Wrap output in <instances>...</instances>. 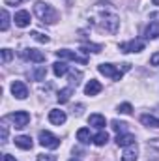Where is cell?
Listing matches in <instances>:
<instances>
[{
	"instance_id": "1",
	"label": "cell",
	"mask_w": 159,
	"mask_h": 161,
	"mask_svg": "<svg viewBox=\"0 0 159 161\" xmlns=\"http://www.w3.org/2000/svg\"><path fill=\"white\" fill-rule=\"evenodd\" d=\"M96 9L99 11V21H96L97 26L109 34H114L120 26V17L116 15L114 8H111V4H97Z\"/></svg>"
},
{
	"instance_id": "2",
	"label": "cell",
	"mask_w": 159,
	"mask_h": 161,
	"mask_svg": "<svg viewBox=\"0 0 159 161\" xmlns=\"http://www.w3.org/2000/svg\"><path fill=\"white\" fill-rule=\"evenodd\" d=\"M34 13H36V17L40 19L41 23H47V25H52V23L58 21L56 9L51 4H47V2H36L34 4Z\"/></svg>"
},
{
	"instance_id": "3",
	"label": "cell",
	"mask_w": 159,
	"mask_h": 161,
	"mask_svg": "<svg viewBox=\"0 0 159 161\" xmlns=\"http://www.w3.org/2000/svg\"><path fill=\"white\" fill-rule=\"evenodd\" d=\"M129 68H131V64H123L122 69L114 68L112 64H99V66H97V71H99L101 75H105V77H111L112 80H120L122 77H123V73H125Z\"/></svg>"
},
{
	"instance_id": "4",
	"label": "cell",
	"mask_w": 159,
	"mask_h": 161,
	"mask_svg": "<svg viewBox=\"0 0 159 161\" xmlns=\"http://www.w3.org/2000/svg\"><path fill=\"white\" fill-rule=\"evenodd\" d=\"M40 144L43 148H49V150H56L60 146V139L56 135H52L51 131H40Z\"/></svg>"
},
{
	"instance_id": "5",
	"label": "cell",
	"mask_w": 159,
	"mask_h": 161,
	"mask_svg": "<svg viewBox=\"0 0 159 161\" xmlns=\"http://www.w3.org/2000/svg\"><path fill=\"white\" fill-rule=\"evenodd\" d=\"M8 118L13 122V125H15L17 129H23V127L28 125V122H30V114H28L26 111H15V113H11Z\"/></svg>"
},
{
	"instance_id": "6",
	"label": "cell",
	"mask_w": 159,
	"mask_h": 161,
	"mask_svg": "<svg viewBox=\"0 0 159 161\" xmlns=\"http://www.w3.org/2000/svg\"><path fill=\"white\" fill-rule=\"evenodd\" d=\"M120 51L122 53H140L144 51V40H131L120 43Z\"/></svg>"
},
{
	"instance_id": "7",
	"label": "cell",
	"mask_w": 159,
	"mask_h": 161,
	"mask_svg": "<svg viewBox=\"0 0 159 161\" xmlns=\"http://www.w3.org/2000/svg\"><path fill=\"white\" fill-rule=\"evenodd\" d=\"M25 60H30V62H36V64H41V62H45V54L38 51V49H23L21 53H19Z\"/></svg>"
},
{
	"instance_id": "8",
	"label": "cell",
	"mask_w": 159,
	"mask_h": 161,
	"mask_svg": "<svg viewBox=\"0 0 159 161\" xmlns=\"http://www.w3.org/2000/svg\"><path fill=\"white\" fill-rule=\"evenodd\" d=\"M11 94L17 97V99H26L28 97V88L23 80H13L11 82Z\"/></svg>"
},
{
	"instance_id": "9",
	"label": "cell",
	"mask_w": 159,
	"mask_h": 161,
	"mask_svg": "<svg viewBox=\"0 0 159 161\" xmlns=\"http://www.w3.org/2000/svg\"><path fill=\"white\" fill-rule=\"evenodd\" d=\"M56 56H58L60 60H73V62L86 64V58H80L77 53H73V51H69V49H60V51H56Z\"/></svg>"
},
{
	"instance_id": "10",
	"label": "cell",
	"mask_w": 159,
	"mask_h": 161,
	"mask_svg": "<svg viewBox=\"0 0 159 161\" xmlns=\"http://www.w3.org/2000/svg\"><path fill=\"white\" fill-rule=\"evenodd\" d=\"M66 113L64 111H60V109H52V111H49V122L51 124H54V125H62V124H66Z\"/></svg>"
},
{
	"instance_id": "11",
	"label": "cell",
	"mask_w": 159,
	"mask_h": 161,
	"mask_svg": "<svg viewBox=\"0 0 159 161\" xmlns=\"http://www.w3.org/2000/svg\"><path fill=\"white\" fill-rule=\"evenodd\" d=\"M13 21H15V25H17L19 28H25V26H28V25H30V13H28L26 9H21V11H17V13H15Z\"/></svg>"
},
{
	"instance_id": "12",
	"label": "cell",
	"mask_w": 159,
	"mask_h": 161,
	"mask_svg": "<svg viewBox=\"0 0 159 161\" xmlns=\"http://www.w3.org/2000/svg\"><path fill=\"white\" fill-rule=\"evenodd\" d=\"M101 90H103L101 82L96 80V79H90L88 82H86V86H84V94H86V96H97Z\"/></svg>"
},
{
	"instance_id": "13",
	"label": "cell",
	"mask_w": 159,
	"mask_h": 161,
	"mask_svg": "<svg viewBox=\"0 0 159 161\" xmlns=\"http://www.w3.org/2000/svg\"><path fill=\"white\" fill-rule=\"evenodd\" d=\"M137 156H139V148H137V142H135V144L125 146V150L122 154V161H137Z\"/></svg>"
},
{
	"instance_id": "14",
	"label": "cell",
	"mask_w": 159,
	"mask_h": 161,
	"mask_svg": "<svg viewBox=\"0 0 159 161\" xmlns=\"http://www.w3.org/2000/svg\"><path fill=\"white\" fill-rule=\"evenodd\" d=\"M116 144L122 146V148H125V146H129V144H135V137L131 135V133H118L116 135Z\"/></svg>"
},
{
	"instance_id": "15",
	"label": "cell",
	"mask_w": 159,
	"mask_h": 161,
	"mask_svg": "<svg viewBox=\"0 0 159 161\" xmlns=\"http://www.w3.org/2000/svg\"><path fill=\"white\" fill-rule=\"evenodd\" d=\"M144 38H146V40H156V38H159V23L157 21H152V23L146 26Z\"/></svg>"
},
{
	"instance_id": "16",
	"label": "cell",
	"mask_w": 159,
	"mask_h": 161,
	"mask_svg": "<svg viewBox=\"0 0 159 161\" xmlns=\"http://www.w3.org/2000/svg\"><path fill=\"white\" fill-rule=\"evenodd\" d=\"M15 146H19L21 150H30L34 146V142L28 135H19V137H15Z\"/></svg>"
},
{
	"instance_id": "17",
	"label": "cell",
	"mask_w": 159,
	"mask_h": 161,
	"mask_svg": "<svg viewBox=\"0 0 159 161\" xmlns=\"http://www.w3.org/2000/svg\"><path fill=\"white\" fill-rule=\"evenodd\" d=\"M88 124L90 125H94V127H97V129H103L105 125H107V120H105V116L103 114H90L88 116Z\"/></svg>"
},
{
	"instance_id": "18",
	"label": "cell",
	"mask_w": 159,
	"mask_h": 161,
	"mask_svg": "<svg viewBox=\"0 0 159 161\" xmlns=\"http://www.w3.org/2000/svg\"><path fill=\"white\" fill-rule=\"evenodd\" d=\"M77 141L82 142V144H88L90 141H94V137H92V133H90L88 127H80V129H77Z\"/></svg>"
},
{
	"instance_id": "19",
	"label": "cell",
	"mask_w": 159,
	"mask_h": 161,
	"mask_svg": "<svg viewBox=\"0 0 159 161\" xmlns=\"http://www.w3.org/2000/svg\"><path fill=\"white\" fill-rule=\"evenodd\" d=\"M52 71H54L56 77H62V75H66V73L69 71V68H68V64H66L64 60H60V62H54V64H52Z\"/></svg>"
},
{
	"instance_id": "20",
	"label": "cell",
	"mask_w": 159,
	"mask_h": 161,
	"mask_svg": "<svg viewBox=\"0 0 159 161\" xmlns=\"http://www.w3.org/2000/svg\"><path fill=\"white\" fill-rule=\"evenodd\" d=\"M140 124L146 127H159V118L152 116V114H142L140 116Z\"/></svg>"
},
{
	"instance_id": "21",
	"label": "cell",
	"mask_w": 159,
	"mask_h": 161,
	"mask_svg": "<svg viewBox=\"0 0 159 161\" xmlns=\"http://www.w3.org/2000/svg\"><path fill=\"white\" fill-rule=\"evenodd\" d=\"M71 94H73V88H71V86L62 88V90L58 92V101H60V103H68L69 97H71Z\"/></svg>"
},
{
	"instance_id": "22",
	"label": "cell",
	"mask_w": 159,
	"mask_h": 161,
	"mask_svg": "<svg viewBox=\"0 0 159 161\" xmlns=\"http://www.w3.org/2000/svg\"><path fill=\"white\" fill-rule=\"evenodd\" d=\"M109 142V133L107 131H99L96 137H94V144L96 146H105Z\"/></svg>"
},
{
	"instance_id": "23",
	"label": "cell",
	"mask_w": 159,
	"mask_h": 161,
	"mask_svg": "<svg viewBox=\"0 0 159 161\" xmlns=\"http://www.w3.org/2000/svg\"><path fill=\"white\" fill-rule=\"evenodd\" d=\"M0 15H2V25H0V30H2V32H6V30L9 28V13H8L6 9H2V13H0Z\"/></svg>"
},
{
	"instance_id": "24",
	"label": "cell",
	"mask_w": 159,
	"mask_h": 161,
	"mask_svg": "<svg viewBox=\"0 0 159 161\" xmlns=\"http://www.w3.org/2000/svg\"><path fill=\"white\" fill-rule=\"evenodd\" d=\"M45 75H47V69H45V66L36 68V71H34V79H36V80H43V79H45Z\"/></svg>"
},
{
	"instance_id": "25",
	"label": "cell",
	"mask_w": 159,
	"mask_h": 161,
	"mask_svg": "<svg viewBox=\"0 0 159 161\" xmlns=\"http://www.w3.org/2000/svg\"><path fill=\"white\" fill-rule=\"evenodd\" d=\"M111 124H112V129H114V131H118V133H125V125H127L125 122H118V120H112V122H111Z\"/></svg>"
},
{
	"instance_id": "26",
	"label": "cell",
	"mask_w": 159,
	"mask_h": 161,
	"mask_svg": "<svg viewBox=\"0 0 159 161\" xmlns=\"http://www.w3.org/2000/svg\"><path fill=\"white\" fill-rule=\"evenodd\" d=\"M118 113L120 114H131V113H133L131 103H122V105H118Z\"/></svg>"
},
{
	"instance_id": "27",
	"label": "cell",
	"mask_w": 159,
	"mask_h": 161,
	"mask_svg": "<svg viewBox=\"0 0 159 161\" xmlns=\"http://www.w3.org/2000/svg\"><path fill=\"white\" fill-rule=\"evenodd\" d=\"M80 77H82V73H80V71H71V75H69V82H71V88H73V86H77V84H79L80 82Z\"/></svg>"
},
{
	"instance_id": "28",
	"label": "cell",
	"mask_w": 159,
	"mask_h": 161,
	"mask_svg": "<svg viewBox=\"0 0 159 161\" xmlns=\"http://www.w3.org/2000/svg\"><path fill=\"white\" fill-rule=\"evenodd\" d=\"M101 45H84V47H80V51H84V53H101Z\"/></svg>"
},
{
	"instance_id": "29",
	"label": "cell",
	"mask_w": 159,
	"mask_h": 161,
	"mask_svg": "<svg viewBox=\"0 0 159 161\" xmlns=\"http://www.w3.org/2000/svg\"><path fill=\"white\" fill-rule=\"evenodd\" d=\"M32 38L36 41H40V43H49V36H45V34H40V32H32L30 34Z\"/></svg>"
},
{
	"instance_id": "30",
	"label": "cell",
	"mask_w": 159,
	"mask_h": 161,
	"mask_svg": "<svg viewBox=\"0 0 159 161\" xmlns=\"http://www.w3.org/2000/svg\"><path fill=\"white\" fill-rule=\"evenodd\" d=\"M11 56H13V53H11L9 49H2V62H4V64H8V62L11 60Z\"/></svg>"
},
{
	"instance_id": "31",
	"label": "cell",
	"mask_w": 159,
	"mask_h": 161,
	"mask_svg": "<svg viewBox=\"0 0 159 161\" xmlns=\"http://www.w3.org/2000/svg\"><path fill=\"white\" fill-rule=\"evenodd\" d=\"M38 161H56V156H51V154H40Z\"/></svg>"
},
{
	"instance_id": "32",
	"label": "cell",
	"mask_w": 159,
	"mask_h": 161,
	"mask_svg": "<svg viewBox=\"0 0 159 161\" xmlns=\"http://www.w3.org/2000/svg\"><path fill=\"white\" fill-rule=\"evenodd\" d=\"M150 64H152V66H159V53L152 54V58H150Z\"/></svg>"
},
{
	"instance_id": "33",
	"label": "cell",
	"mask_w": 159,
	"mask_h": 161,
	"mask_svg": "<svg viewBox=\"0 0 159 161\" xmlns=\"http://www.w3.org/2000/svg\"><path fill=\"white\" fill-rule=\"evenodd\" d=\"M6 139H8V127L4 125L2 127V141H6Z\"/></svg>"
},
{
	"instance_id": "34",
	"label": "cell",
	"mask_w": 159,
	"mask_h": 161,
	"mask_svg": "<svg viewBox=\"0 0 159 161\" xmlns=\"http://www.w3.org/2000/svg\"><path fill=\"white\" fill-rule=\"evenodd\" d=\"M2 159H4V161H17L13 156H9V154H4V158H2Z\"/></svg>"
},
{
	"instance_id": "35",
	"label": "cell",
	"mask_w": 159,
	"mask_h": 161,
	"mask_svg": "<svg viewBox=\"0 0 159 161\" xmlns=\"http://www.w3.org/2000/svg\"><path fill=\"white\" fill-rule=\"evenodd\" d=\"M152 2H154V4H156V6H159V0H152Z\"/></svg>"
},
{
	"instance_id": "36",
	"label": "cell",
	"mask_w": 159,
	"mask_h": 161,
	"mask_svg": "<svg viewBox=\"0 0 159 161\" xmlns=\"http://www.w3.org/2000/svg\"><path fill=\"white\" fill-rule=\"evenodd\" d=\"M69 161H79V159H69Z\"/></svg>"
}]
</instances>
